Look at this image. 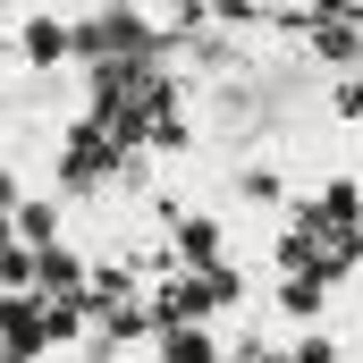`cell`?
Listing matches in <instances>:
<instances>
[{
    "mask_svg": "<svg viewBox=\"0 0 363 363\" xmlns=\"http://www.w3.org/2000/svg\"><path fill=\"white\" fill-rule=\"evenodd\" d=\"M347 347H338V330H296V347H287V363H338Z\"/></svg>",
    "mask_w": 363,
    "mask_h": 363,
    "instance_id": "obj_4",
    "label": "cell"
},
{
    "mask_svg": "<svg viewBox=\"0 0 363 363\" xmlns=\"http://www.w3.org/2000/svg\"><path fill=\"white\" fill-rule=\"evenodd\" d=\"M313 43H321L330 60H355L363 51V17H313Z\"/></svg>",
    "mask_w": 363,
    "mask_h": 363,
    "instance_id": "obj_3",
    "label": "cell"
},
{
    "mask_svg": "<svg viewBox=\"0 0 363 363\" xmlns=\"http://www.w3.org/2000/svg\"><path fill=\"white\" fill-rule=\"evenodd\" d=\"M330 110H338V118H363V77H338V85H330Z\"/></svg>",
    "mask_w": 363,
    "mask_h": 363,
    "instance_id": "obj_7",
    "label": "cell"
},
{
    "mask_svg": "<svg viewBox=\"0 0 363 363\" xmlns=\"http://www.w3.org/2000/svg\"><path fill=\"white\" fill-rule=\"evenodd\" d=\"M271 304H279V313H321V287H313V279H279Z\"/></svg>",
    "mask_w": 363,
    "mask_h": 363,
    "instance_id": "obj_6",
    "label": "cell"
},
{
    "mask_svg": "<svg viewBox=\"0 0 363 363\" xmlns=\"http://www.w3.org/2000/svg\"><path fill=\"white\" fill-rule=\"evenodd\" d=\"M237 194H254V203H262V194H271V203H279V169H262V161H254V169H245V178H237Z\"/></svg>",
    "mask_w": 363,
    "mask_h": 363,
    "instance_id": "obj_8",
    "label": "cell"
},
{
    "mask_svg": "<svg viewBox=\"0 0 363 363\" xmlns=\"http://www.w3.org/2000/svg\"><path fill=\"white\" fill-rule=\"evenodd\" d=\"M9 228H17V245H26V254H43V245L60 237V203H43V194H26V203L9 211Z\"/></svg>",
    "mask_w": 363,
    "mask_h": 363,
    "instance_id": "obj_2",
    "label": "cell"
},
{
    "mask_svg": "<svg viewBox=\"0 0 363 363\" xmlns=\"http://www.w3.org/2000/svg\"><path fill=\"white\" fill-rule=\"evenodd\" d=\"M321 211L330 220H363V178H330L321 186Z\"/></svg>",
    "mask_w": 363,
    "mask_h": 363,
    "instance_id": "obj_5",
    "label": "cell"
},
{
    "mask_svg": "<svg viewBox=\"0 0 363 363\" xmlns=\"http://www.w3.org/2000/svg\"><path fill=\"white\" fill-rule=\"evenodd\" d=\"M186 254H220V220H186Z\"/></svg>",
    "mask_w": 363,
    "mask_h": 363,
    "instance_id": "obj_9",
    "label": "cell"
},
{
    "mask_svg": "<svg viewBox=\"0 0 363 363\" xmlns=\"http://www.w3.org/2000/svg\"><path fill=\"white\" fill-rule=\"evenodd\" d=\"M0 43H9V60H17V68L51 77V68H68V60H77V43H85V34L68 26V9H26V17H9V34H0Z\"/></svg>",
    "mask_w": 363,
    "mask_h": 363,
    "instance_id": "obj_1",
    "label": "cell"
}]
</instances>
